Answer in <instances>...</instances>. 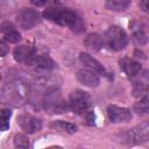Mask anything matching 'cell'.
<instances>
[{"label":"cell","mask_w":149,"mask_h":149,"mask_svg":"<svg viewBox=\"0 0 149 149\" xmlns=\"http://www.w3.org/2000/svg\"><path fill=\"white\" fill-rule=\"evenodd\" d=\"M44 16L61 26L69 27L70 29H72L76 33H80L85 29L81 19L74 12L69 10V9L50 7L44 10Z\"/></svg>","instance_id":"obj_1"},{"label":"cell","mask_w":149,"mask_h":149,"mask_svg":"<svg viewBox=\"0 0 149 149\" xmlns=\"http://www.w3.org/2000/svg\"><path fill=\"white\" fill-rule=\"evenodd\" d=\"M26 98H27V87L21 81H13L7 84L3 87L2 93L0 95V99L3 104L12 106L21 105Z\"/></svg>","instance_id":"obj_2"},{"label":"cell","mask_w":149,"mask_h":149,"mask_svg":"<svg viewBox=\"0 0 149 149\" xmlns=\"http://www.w3.org/2000/svg\"><path fill=\"white\" fill-rule=\"evenodd\" d=\"M102 37H104V44L109 50H113V51L122 50L128 44V36L126 31L118 26L109 27L105 31V35Z\"/></svg>","instance_id":"obj_3"},{"label":"cell","mask_w":149,"mask_h":149,"mask_svg":"<svg viewBox=\"0 0 149 149\" xmlns=\"http://www.w3.org/2000/svg\"><path fill=\"white\" fill-rule=\"evenodd\" d=\"M91 106V97L87 92L81 90L73 91L69 97V107L72 112L80 114Z\"/></svg>","instance_id":"obj_4"},{"label":"cell","mask_w":149,"mask_h":149,"mask_svg":"<svg viewBox=\"0 0 149 149\" xmlns=\"http://www.w3.org/2000/svg\"><path fill=\"white\" fill-rule=\"evenodd\" d=\"M43 106L50 113H63L66 109V104L56 88L45 93Z\"/></svg>","instance_id":"obj_5"},{"label":"cell","mask_w":149,"mask_h":149,"mask_svg":"<svg viewBox=\"0 0 149 149\" xmlns=\"http://www.w3.org/2000/svg\"><path fill=\"white\" fill-rule=\"evenodd\" d=\"M17 23L23 29H31L41 22V15L33 8H23L17 14Z\"/></svg>","instance_id":"obj_6"},{"label":"cell","mask_w":149,"mask_h":149,"mask_svg":"<svg viewBox=\"0 0 149 149\" xmlns=\"http://www.w3.org/2000/svg\"><path fill=\"white\" fill-rule=\"evenodd\" d=\"M149 137V126L148 123H141L126 133V140L129 143H142Z\"/></svg>","instance_id":"obj_7"},{"label":"cell","mask_w":149,"mask_h":149,"mask_svg":"<svg viewBox=\"0 0 149 149\" xmlns=\"http://www.w3.org/2000/svg\"><path fill=\"white\" fill-rule=\"evenodd\" d=\"M107 115L109 120L114 123L128 122L132 119V112L128 108L115 106V105H109L107 107Z\"/></svg>","instance_id":"obj_8"},{"label":"cell","mask_w":149,"mask_h":149,"mask_svg":"<svg viewBox=\"0 0 149 149\" xmlns=\"http://www.w3.org/2000/svg\"><path fill=\"white\" fill-rule=\"evenodd\" d=\"M17 123L20 125L21 129L24 133H28V134H34V133L38 132L42 127L41 120L37 119L36 116H33V115H29V114L20 115L17 118Z\"/></svg>","instance_id":"obj_9"},{"label":"cell","mask_w":149,"mask_h":149,"mask_svg":"<svg viewBox=\"0 0 149 149\" xmlns=\"http://www.w3.org/2000/svg\"><path fill=\"white\" fill-rule=\"evenodd\" d=\"M24 63L28 66L38 69V70H52L56 66L55 62L50 57L43 56V55H35V54Z\"/></svg>","instance_id":"obj_10"},{"label":"cell","mask_w":149,"mask_h":149,"mask_svg":"<svg viewBox=\"0 0 149 149\" xmlns=\"http://www.w3.org/2000/svg\"><path fill=\"white\" fill-rule=\"evenodd\" d=\"M79 59H80L81 64H83L85 68H87L88 70L93 71L94 73L101 74V76H107L106 69L102 66V64H101L100 62H98L95 58H93L90 54H87V52H80Z\"/></svg>","instance_id":"obj_11"},{"label":"cell","mask_w":149,"mask_h":149,"mask_svg":"<svg viewBox=\"0 0 149 149\" xmlns=\"http://www.w3.org/2000/svg\"><path fill=\"white\" fill-rule=\"evenodd\" d=\"M76 77L80 84H83L84 86H87V87H97L100 83L98 74L94 73L93 71L88 70V69L78 70L76 73Z\"/></svg>","instance_id":"obj_12"},{"label":"cell","mask_w":149,"mask_h":149,"mask_svg":"<svg viewBox=\"0 0 149 149\" xmlns=\"http://www.w3.org/2000/svg\"><path fill=\"white\" fill-rule=\"evenodd\" d=\"M119 64H120V69L130 78L133 77H137L140 74V72L142 71V68H141V64L132 58H121L119 61Z\"/></svg>","instance_id":"obj_13"},{"label":"cell","mask_w":149,"mask_h":149,"mask_svg":"<svg viewBox=\"0 0 149 149\" xmlns=\"http://www.w3.org/2000/svg\"><path fill=\"white\" fill-rule=\"evenodd\" d=\"M34 54H35V49L26 44L17 45L13 51V56L16 62H27Z\"/></svg>","instance_id":"obj_14"},{"label":"cell","mask_w":149,"mask_h":149,"mask_svg":"<svg viewBox=\"0 0 149 149\" xmlns=\"http://www.w3.org/2000/svg\"><path fill=\"white\" fill-rule=\"evenodd\" d=\"M84 44L87 49L93 50V51H98L105 45L104 44V37L97 33L88 34L84 40Z\"/></svg>","instance_id":"obj_15"},{"label":"cell","mask_w":149,"mask_h":149,"mask_svg":"<svg viewBox=\"0 0 149 149\" xmlns=\"http://www.w3.org/2000/svg\"><path fill=\"white\" fill-rule=\"evenodd\" d=\"M133 31V38L137 44H146L147 43V33L144 26L139 22H133L130 24Z\"/></svg>","instance_id":"obj_16"},{"label":"cell","mask_w":149,"mask_h":149,"mask_svg":"<svg viewBox=\"0 0 149 149\" xmlns=\"http://www.w3.org/2000/svg\"><path fill=\"white\" fill-rule=\"evenodd\" d=\"M51 127L55 128V129H58V130H62V132H65V133H69V134H72L77 130V126L74 123H71V122H68V121H63V120H56L51 123Z\"/></svg>","instance_id":"obj_17"},{"label":"cell","mask_w":149,"mask_h":149,"mask_svg":"<svg viewBox=\"0 0 149 149\" xmlns=\"http://www.w3.org/2000/svg\"><path fill=\"white\" fill-rule=\"evenodd\" d=\"M130 0H106V8L111 10H125L129 7Z\"/></svg>","instance_id":"obj_18"},{"label":"cell","mask_w":149,"mask_h":149,"mask_svg":"<svg viewBox=\"0 0 149 149\" xmlns=\"http://www.w3.org/2000/svg\"><path fill=\"white\" fill-rule=\"evenodd\" d=\"M12 112L8 108H0V132H5L9 128V120Z\"/></svg>","instance_id":"obj_19"},{"label":"cell","mask_w":149,"mask_h":149,"mask_svg":"<svg viewBox=\"0 0 149 149\" xmlns=\"http://www.w3.org/2000/svg\"><path fill=\"white\" fill-rule=\"evenodd\" d=\"M134 108H135V111H136L139 114H148V111H149L148 97H147V95H144V97L140 98V101L135 104Z\"/></svg>","instance_id":"obj_20"},{"label":"cell","mask_w":149,"mask_h":149,"mask_svg":"<svg viewBox=\"0 0 149 149\" xmlns=\"http://www.w3.org/2000/svg\"><path fill=\"white\" fill-rule=\"evenodd\" d=\"M3 37H5V41H7L9 43H17L21 41V34L15 28L9 30L8 33L3 34Z\"/></svg>","instance_id":"obj_21"},{"label":"cell","mask_w":149,"mask_h":149,"mask_svg":"<svg viewBox=\"0 0 149 149\" xmlns=\"http://www.w3.org/2000/svg\"><path fill=\"white\" fill-rule=\"evenodd\" d=\"M14 146L16 148H28L29 147V140L23 134H16L14 136Z\"/></svg>","instance_id":"obj_22"},{"label":"cell","mask_w":149,"mask_h":149,"mask_svg":"<svg viewBox=\"0 0 149 149\" xmlns=\"http://www.w3.org/2000/svg\"><path fill=\"white\" fill-rule=\"evenodd\" d=\"M15 27H14V24L12 23V22H2V23H0V31L2 33V34H6V33H8L9 30H12V29H14Z\"/></svg>","instance_id":"obj_23"},{"label":"cell","mask_w":149,"mask_h":149,"mask_svg":"<svg viewBox=\"0 0 149 149\" xmlns=\"http://www.w3.org/2000/svg\"><path fill=\"white\" fill-rule=\"evenodd\" d=\"M7 52H8V47H7V44H6L3 41L0 40V57L5 56Z\"/></svg>","instance_id":"obj_24"},{"label":"cell","mask_w":149,"mask_h":149,"mask_svg":"<svg viewBox=\"0 0 149 149\" xmlns=\"http://www.w3.org/2000/svg\"><path fill=\"white\" fill-rule=\"evenodd\" d=\"M34 6H37V7H42L44 5H47L50 0H29Z\"/></svg>","instance_id":"obj_25"},{"label":"cell","mask_w":149,"mask_h":149,"mask_svg":"<svg viewBox=\"0 0 149 149\" xmlns=\"http://www.w3.org/2000/svg\"><path fill=\"white\" fill-rule=\"evenodd\" d=\"M148 0H140V6L143 12H148Z\"/></svg>","instance_id":"obj_26"}]
</instances>
